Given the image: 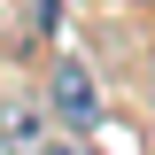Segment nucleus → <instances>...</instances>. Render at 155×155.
<instances>
[{
	"label": "nucleus",
	"mask_w": 155,
	"mask_h": 155,
	"mask_svg": "<svg viewBox=\"0 0 155 155\" xmlns=\"http://www.w3.org/2000/svg\"><path fill=\"white\" fill-rule=\"evenodd\" d=\"M47 116H54V132H93V116H101V85L85 62H54L47 70Z\"/></svg>",
	"instance_id": "f257e3e1"
},
{
	"label": "nucleus",
	"mask_w": 155,
	"mask_h": 155,
	"mask_svg": "<svg viewBox=\"0 0 155 155\" xmlns=\"http://www.w3.org/2000/svg\"><path fill=\"white\" fill-rule=\"evenodd\" d=\"M47 140H54L47 101H31V93H8L0 101V155H39Z\"/></svg>",
	"instance_id": "f03ea898"
},
{
	"label": "nucleus",
	"mask_w": 155,
	"mask_h": 155,
	"mask_svg": "<svg viewBox=\"0 0 155 155\" xmlns=\"http://www.w3.org/2000/svg\"><path fill=\"white\" fill-rule=\"evenodd\" d=\"M39 155H101V147H93V140H85V132H54V140H47V147H39Z\"/></svg>",
	"instance_id": "7ed1b4c3"
},
{
	"label": "nucleus",
	"mask_w": 155,
	"mask_h": 155,
	"mask_svg": "<svg viewBox=\"0 0 155 155\" xmlns=\"http://www.w3.org/2000/svg\"><path fill=\"white\" fill-rule=\"evenodd\" d=\"M147 101H155V54H147Z\"/></svg>",
	"instance_id": "20e7f679"
}]
</instances>
